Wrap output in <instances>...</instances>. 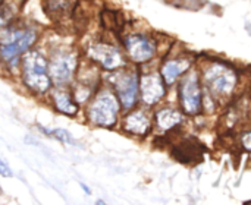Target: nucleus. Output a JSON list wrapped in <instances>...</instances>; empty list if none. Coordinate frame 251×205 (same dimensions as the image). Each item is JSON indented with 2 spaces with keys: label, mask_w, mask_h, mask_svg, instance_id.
<instances>
[{
  "label": "nucleus",
  "mask_w": 251,
  "mask_h": 205,
  "mask_svg": "<svg viewBox=\"0 0 251 205\" xmlns=\"http://www.w3.org/2000/svg\"><path fill=\"white\" fill-rule=\"evenodd\" d=\"M24 82L35 92H46L51 87L49 75V63L38 51H25L22 59Z\"/></svg>",
  "instance_id": "nucleus-1"
},
{
  "label": "nucleus",
  "mask_w": 251,
  "mask_h": 205,
  "mask_svg": "<svg viewBox=\"0 0 251 205\" xmlns=\"http://www.w3.org/2000/svg\"><path fill=\"white\" fill-rule=\"evenodd\" d=\"M113 84L118 92V98L124 109H131L137 101L138 78L134 72H124L113 76Z\"/></svg>",
  "instance_id": "nucleus-6"
},
{
  "label": "nucleus",
  "mask_w": 251,
  "mask_h": 205,
  "mask_svg": "<svg viewBox=\"0 0 251 205\" xmlns=\"http://www.w3.org/2000/svg\"><path fill=\"white\" fill-rule=\"evenodd\" d=\"M88 56L107 70H115L125 65L121 51L116 47L110 44H104V43L91 46L88 50Z\"/></svg>",
  "instance_id": "nucleus-7"
},
{
  "label": "nucleus",
  "mask_w": 251,
  "mask_h": 205,
  "mask_svg": "<svg viewBox=\"0 0 251 205\" xmlns=\"http://www.w3.org/2000/svg\"><path fill=\"white\" fill-rule=\"evenodd\" d=\"M125 47L129 57L137 63H144L150 60L156 53L154 43L144 35H131L125 40Z\"/></svg>",
  "instance_id": "nucleus-9"
},
{
  "label": "nucleus",
  "mask_w": 251,
  "mask_h": 205,
  "mask_svg": "<svg viewBox=\"0 0 251 205\" xmlns=\"http://www.w3.org/2000/svg\"><path fill=\"white\" fill-rule=\"evenodd\" d=\"M53 101H54V106L56 109L63 113V114H68V116H74L76 112H78V106L76 103L72 100V95L65 91V90H57L54 94H53Z\"/></svg>",
  "instance_id": "nucleus-13"
},
{
  "label": "nucleus",
  "mask_w": 251,
  "mask_h": 205,
  "mask_svg": "<svg viewBox=\"0 0 251 205\" xmlns=\"http://www.w3.org/2000/svg\"><path fill=\"white\" fill-rule=\"evenodd\" d=\"M243 144H244V147H246L247 150H250L251 151V134H247V135L243 137Z\"/></svg>",
  "instance_id": "nucleus-18"
},
{
  "label": "nucleus",
  "mask_w": 251,
  "mask_h": 205,
  "mask_svg": "<svg viewBox=\"0 0 251 205\" xmlns=\"http://www.w3.org/2000/svg\"><path fill=\"white\" fill-rule=\"evenodd\" d=\"M141 98L146 104H156L165 95V81L159 73H149L141 78Z\"/></svg>",
  "instance_id": "nucleus-10"
},
{
  "label": "nucleus",
  "mask_w": 251,
  "mask_h": 205,
  "mask_svg": "<svg viewBox=\"0 0 251 205\" xmlns=\"http://www.w3.org/2000/svg\"><path fill=\"white\" fill-rule=\"evenodd\" d=\"M118 113H119V103L116 95L109 90H104L100 94H97L93 104L90 106L88 119L94 125L110 128L116 123Z\"/></svg>",
  "instance_id": "nucleus-3"
},
{
  "label": "nucleus",
  "mask_w": 251,
  "mask_h": 205,
  "mask_svg": "<svg viewBox=\"0 0 251 205\" xmlns=\"http://www.w3.org/2000/svg\"><path fill=\"white\" fill-rule=\"evenodd\" d=\"M181 106L185 113L197 114L201 110V87L199 82V76L193 72L182 78L179 87Z\"/></svg>",
  "instance_id": "nucleus-5"
},
{
  "label": "nucleus",
  "mask_w": 251,
  "mask_h": 205,
  "mask_svg": "<svg viewBox=\"0 0 251 205\" xmlns=\"http://www.w3.org/2000/svg\"><path fill=\"white\" fill-rule=\"evenodd\" d=\"M0 175L4 178H10L12 176V170L9 169V166L3 161V159L0 157Z\"/></svg>",
  "instance_id": "nucleus-17"
},
{
  "label": "nucleus",
  "mask_w": 251,
  "mask_h": 205,
  "mask_svg": "<svg viewBox=\"0 0 251 205\" xmlns=\"http://www.w3.org/2000/svg\"><path fill=\"white\" fill-rule=\"evenodd\" d=\"M37 34L32 29H12L7 28L0 34V54L9 65H16L21 54H24L34 43Z\"/></svg>",
  "instance_id": "nucleus-2"
},
{
  "label": "nucleus",
  "mask_w": 251,
  "mask_h": 205,
  "mask_svg": "<svg viewBox=\"0 0 251 205\" xmlns=\"http://www.w3.org/2000/svg\"><path fill=\"white\" fill-rule=\"evenodd\" d=\"M125 129L135 135H146L150 129V120L143 112H134L125 119Z\"/></svg>",
  "instance_id": "nucleus-12"
},
{
  "label": "nucleus",
  "mask_w": 251,
  "mask_h": 205,
  "mask_svg": "<svg viewBox=\"0 0 251 205\" xmlns=\"http://www.w3.org/2000/svg\"><path fill=\"white\" fill-rule=\"evenodd\" d=\"M188 68H190V62L185 59H176V60H171V62L165 63L162 68V78H163L165 84L172 85L178 76H181L184 72H187Z\"/></svg>",
  "instance_id": "nucleus-11"
},
{
  "label": "nucleus",
  "mask_w": 251,
  "mask_h": 205,
  "mask_svg": "<svg viewBox=\"0 0 251 205\" xmlns=\"http://www.w3.org/2000/svg\"><path fill=\"white\" fill-rule=\"evenodd\" d=\"M76 68L75 54L71 53H59L53 57L49 65V75L56 84H66L74 76Z\"/></svg>",
  "instance_id": "nucleus-8"
},
{
  "label": "nucleus",
  "mask_w": 251,
  "mask_h": 205,
  "mask_svg": "<svg viewBox=\"0 0 251 205\" xmlns=\"http://www.w3.org/2000/svg\"><path fill=\"white\" fill-rule=\"evenodd\" d=\"M40 129L43 132H46V135H50V137H54L56 139H60L62 142H66V144H72L74 142V138L72 135L65 131V129H46L43 126H40Z\"/></svg>",
  "instance_id": "nucleus-15"
},
{
  "label": "nucleus",
  "mask_w": 251,
  "mask_h": 205,
  "mask_svg": "<svg viewBox=\"0 0 251 205\" xmlns=\"http://www.w3.org/2000/svg\"><path fill=\"white\" fill-rule=\"evenodd\" d=\"M181 120H182V114L172 109H163V110L157 112V114H156L157 126L162 131H169V129L175 128L178 123H181Z\"/></svg>",
  "instance_id": "nucleus-14"
},
{
  "label": "nucleus",
  "mask_w": 251,
  "mask_h": 205,
  "mask_svg": "<svg viewBox=\"0 0 251 205\" xmlns=\"http://www.w3.org/2000/svg\"><path fill=\"white\" fill-rule=\"evenodd\" d=\"M204 82L209 91L215 97H219V95H226L234 90L237 76L232 72V69H229L228 66L215 63L204 72Z\"/></svg>",
  "instance_id": "nucleus-4"
},
{
  "label": "nucleus",
  "mask_w": 251,
  "mask_h": 205,
  "mask_svg": "<svg viewBox=\"0 0 251 205\" xmlns=\"http://www.w3.org/2000/svg\"><path fill=\"white\" fill-rule=\"evenodd\" d=\"M49 9L54 10L56 13H62L66 7H69L71 0H47Z\"/></svg>",
  "instance_id": "nucleus-16"
}]
</instances>
